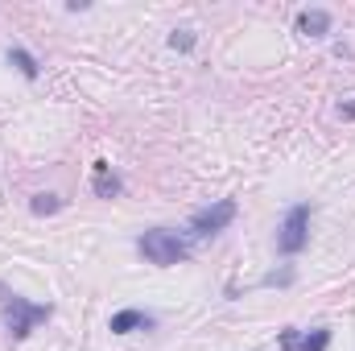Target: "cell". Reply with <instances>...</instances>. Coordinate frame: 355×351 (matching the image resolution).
Returning <instances> with one entry per match:
<instances>
[{"label":"cell","instance_id":"cell-11","mask_svg":"<svg viewBox=\"0 0 355 351\" xmlns=\"http://www.w3.org/2000/svg\"><path fill=\"white\" fill-rule=\"evenodd\" d=\"M170 50H182V54L194 50V33H190V29H174V33H170Z\"/></svg>","mask_w":355,"mask_h":351},{"label":"cell","instance_id":"cell-8","mask_svg":"<svg viewBox=\"0 0 355 351\" xmlns=\"http://www.w3.org/2000/svg\"><path fill=\"white\" fill-rule=\"evenodd\" d=\"M91 190H95L99 198H116V194L124 190V182L116 178V170H112V162H103V157H99V162L91 166Z\"/></svg>","mask_w":355,"mask_h":351},{"label":"cell","instance_id":"cell-12","mask_svg":"<svg viewBox=\"0 0 355 351\" xmlns=\"http://www.w3.org/2000/svg\"><path fill=\"white\" fill-rule=\"evenodd\" d=\"M289 281H293V273H289V268H281V273H268L261 285H289Z\"/></svg>","mask_w":355,"mask_h":351},{"label":"cell","instance_id":"cell-9","mask_svg":"<svg viewBox=\"0 0 355 351\" xmlns=\"http://www.w3.org/2000/svg\"><path fill=\"white\" fill-rule=\"evenodd\" d=\"M4 58H8V67H12L17 75H25L29 83H33V79L42 75V62H37V58H33V54H29L25 46H8V54H4Z\"/></svg>","mask_w":355,"mask_h":351},{"label":"cell","instance_id":"cell-10","mask_svg":"<svg viewBox=\"0 0 355 351\" xmlns=\"http://www.w3.org/2000/svg\"><path fill=\"white\" fill-rule=\"evenodd\" d=\"M29 211H33V215H58V211H62V198L50 194V190H46V194H33V198H29Z\"/></svg>","mask_w":355,"mask_h":351},{"label":"cell","instance_id":"cell-2","mask_svg":"<svg viewBox=\"0 0 355 351\" xmlns=\"http://www.w3.org/2000/svg\"><path fill=\"white\" fill-rule=\"evenodd\" d=\"M137 252L157 268H174L190 257V240L174 228H149V232L137 236Z\"/></svg>","mask_w":355,"mask_h":351},{"label":"cell","instance_id":"cell-6","mask_svg":"<svg viewBox=\"0 0 355 351\" xmlns=\"http://www.w3.org/2000/svg\"><path fill=\"white\" fill-rule=\"evenodd\" d=\"M153 327H157V318H153L149 310H137V306L116 310V314H112V323H107V331H112V335H132V331H153Z\"/></svg>","mask_w":355,"mask_h":351},{"label":"cell","instance_id":"cell-5","mask_svg":"<svg viewBox=\"0 0 355 351\" xmlns=\"http://www.w3.org/2000/svg\"><path fill=\"white\" fill-rule=\"evenodd\" d=\"M281 351H327L331 348V327H318V331H297V327H285L281 331Z\"/></svg>","mask_w":355,"mask_h":351},{"label":"cell","instance_id":"cell-3","mask_svg":"<svg viewBox=\"0 0 355 351\" xmlns=\"http://www.w3.org/2000/svg\"><path fill=\"white\" fill-rule=\"evenodd\" d=\"M310 219H314V207L310 203H293L277 228V252L281 257H297L306 244H310Z\"/></svg>","mask_w":355,"mask_h":351},{"label":"cell","instance_id":"cell-1","mask_svg":"<svg viewBox=\"0 0 355 351\" xmlns=\"http://www.w3.org/2000/svg\"><path fill=\"white\" fill-rule=\"evenodd\" d=\"M0 314H4L8 339L21 343V339L33 335V327H42V323L54 314V306H50V302H29V298H21L17 289H8V285L0 281Z\"/></svg>","mask_w":355,"mask_h":351},{"label":"cell","instance_id":"cell-4","mask_svg":"<svg viewBox=\"0 0 355 351\" xmlns=\"http://www.w3.org/2000/svg\"><path fill=\"white\" fill-rule=\"evenodd\" d=\"M236 198H219V203H211V207H202V211H194L190 215V223H186V240L194 244V240H211V236H219V232H227L232 228V219H236Z\"/></svg>","mask_w":355,"mask_h":351},{"label":"cell","instance_id":"cell-7","mask_svg":"<svg viewBox=\"0 0 355 351\" xmlns=\"http://www.w3.org/2000/svg\"><path fill=\"white\" fill-rule=\"evenodd\" d=\"M293 25H297V33H302V37L318 42V37H327V33H331V12H327V8H302Z\"/></svg>","mask_w":355,"mask_h":351},{"label":"cell","instance_id":"cell-13","mask_svg":"<svg viewBox=\"0 0 355 351\" xmlns=\"http://www.w3.org/2000/svg\"><path fill=\"white\" fill-rule=\"evenodd\" d=\"M339 116L343 120H355V103H339Z\"/></svg>","mask_w":355,"mask_h":351}]
</instances>
